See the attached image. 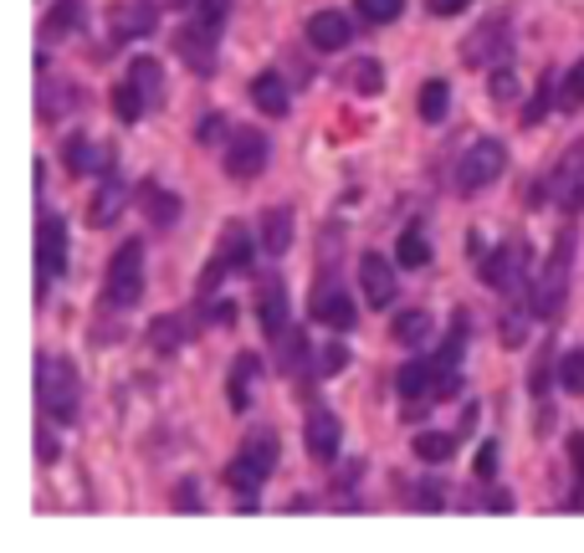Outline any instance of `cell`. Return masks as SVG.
<instances>
[{"label": "cell", "instance_id": "obj_1", "mask_svg": "<svg viewBox=\"0 0 584 553\" xmlns=\"http://www.w3.org/2000/svg\"><path fill=\"white\" fill-rule=\"evenodd\" d=\"M574 252H580V236H574V225H564L543 256V272L539 283H533V318L543 323H554L564 313V302H570V272H574Z\"/></svg>", "mask_w": 584, "mask_h": 553}, {"label": "cell", "instance_id": "obj_2", "mask_svg": "<svg viewBox=\"0 0 584 553\" xmlns=\"http://www.w3.org/2000/svg\"><path fill=\"white\" fill-rule=\"evenodd\" d=\"M36 400H42V416L52 420V425H73L77 400H82V385H77L73 360H62V354L36 360Z\"/></svg>", "mask_w": 584, "mask_h": 553}, {"label": "cell", "instance_id": "obj_3", "mask_svg": "<svg viewBox=\"0 0 584 553\" xmlns=\"http://www.w3.org/2000/svg\"><path fill=\"white\" fill-rule=\"evenodd\" d=\"M144 298V241H123L113 262H108V277H103V308L108 313H129L139 308Z\"/></svg>", "mask_w": 584, "mask_h": 553}, {"label": "cell", "instance_id": "obj_4", "mask_svg": "<svg viewBox=\"0 0 584 553\" xmlns=\"http://www.w3.org/2000/svg\"><path fill=\"white\" fill-rule=\"evenodd\" d=\"M272 472H277V435L262 431V435H252V441H246L236 456H231V466H225V482H231L241 497H252V493H262V487H267Z\"/></svg>", "mask_w": 584, "mask_h": 553}, {"label": "cell", "instance_id": "obj_5", "mask_svg": "<svg viewBox=\"0 0 584 553\" xmlns=\"http://www.w3.org/2000/svg\"><path fill=\"white\" fill-rule=\"evenodd\" d=\"M528 246L524 241H503L487 262H482V283L497 287V292H508L513 302H533V287H528Z\"/></svg>", "mask_w": 584, "mask_h": 553}, {"label": "cell", "instance_id": "obj_6", "mask_svg": "<svg viewBox=\"0 0 584 553\" xmlns=\"http://www.w3.org/2000/svg\"><path fill=\"white\" fill-rule=\"evenodd\" d=\"M503 169H508L503 139H477V144L462 154V165H456V195H482Z\"/></svg>", "mask_w": 584, "mask_h": 553}, {"label": "cell", "instance_id": "obj_7", "mask_svg": "<svg viewBox=\"0 0 584 553\" xmlns=\"http://www.w3.org/2000/svg\"><path fill=\"white\" fill-rule=\"evenodd\" d=\"M62 272H67V221L46 210L42 225H36V298L52 292Z\"/></svg>", "mask_w": 584, "mask_h": 553}, {"label": "cell", "instance_id": "obj_8", "mask_svg": "<svg viewBox=\"0 0 584 553\" xmlns=\"http://www.w3.org/2000/svg\"><path fill=\"white\" fill-rule=\"evenodd\" d=\"M267 159H272V139L262 134V129H236V134H231V144H225V175H231V180H256V175H262V169H267Z\"/></svg>", "mask_w": 584, "mask_h": 553}, {"label": "cell", "instance_id": "obj_9", "mask_svg": "<svg viewBox=\"0 0 584 553\" xmlns=\"http://www.w3.org/2000/svg\"><path fill=\"white\" fill-rule=\"evenodd\" d=\"M549 195H554L559 210H584V144H574L564 159L554 165V175H549Z\"/></svg>", "mask_w": 584, "mask_h": 553}, {"label": "cell", "instance_id": "obj_10", "mask_svg": "<svg viewBox=\"0 0 584 553\" xmlns=\"http://www.w3.org/2000/svg\"><path fill=\"white\" fill-rule=\"evenodd\" d=\"M462 57H466V67H493V62L503 67V62H508V21H503V15L482 21V26L466 36Z\"/></svg>", "mask_w": 584, "mask_h": 553}, {"label": "cell", "instance_id": "obj_11", "mask_svg": "<svg viewBox=\"0 0 584 553\" xmlns=\"http://www.w3.org/2000/svg\"><path fill=\"white\" fill-rule=\"evenodd\" d=\"M360 292L370 308H389L395 302V292H400V283H395V262L379 252L360 256Z\"/></svg>", "mask_w": 584, "mask_h": 553}, {"label": "cell", "instance_id": "obj_12", "mask_svg": "<svg viewBox=\"0 0 584 553\" xmlns=\"http://www.w3.org/2000/svg\"><path fill=\"white\" fill-rule=\"evenodd\" d=\"M175 57H185L190 73H216V26H200V21L180 26L175 31Z\"/></svg>", "mask_w": 584, "mask_h": 553}, {"label": "cell", "instance_id": "obj_13", "mask_svg": "<svg viewBox=\"0 0 584 553\" xmlns=\"http://www.w3.org/2000/svg\"><path fill=\"white\" fill-rule=\"evenodd\" d=\"M123 200H129V185H123L119 169H103L98 175V195H92V206H88V225H113L123 215Z\"/></svg>", "mask_w": 584, "mask_h": 553}, {"label": "cell", "instance_id": "obj_14", "mask_svg": "<svg viewBox=\"0 0 584 553\" xmlns=\"http://www.w3.org/2000/svg\"><path fill=\"white\" fill-rule=\"evenodd\" d=\"M313 318L333 333H349L354 323H360V308H354V298H349L344 287H318L313 292Z\"/></svg>", "mask_w": 584, "mask_h": 553}, {"label": "cell", "instance_id": "obj_15", "mask_svg": "<svg viewBox=\"0 0 584 553\" xmlns=\"http://www.w3.org/2000/svg\"><path fill=\"white\" fill-rule=\"evenodd\" d=\"M354 42V21L344 11H313L308 15V46L318 52H344Z\"/></svg>", "mask_w": 584, "mask_h": 553}, {"label": "cell", "instance_id": "obj_16", "mask_svg": "<svg viewBox=\"0 0 584 553\" xmlns=\"http://www.w3.org/2000/svg\"><path fill=\"white\" fill-rule=\"evenodd\" d=\"M441 379H447V369L436 360H410L400 374H395V389H400V400H436Z\"/></svg>", "mask_w": 584, "mask_h": 553}, {"label": "cell", "instance_id": "obj_17", "mask_svg": "<svg viewBox=\"0 0 584 553\" xmlns=\"http://www.w3.org/2000/svg\"><path fill=\"white\" fill-rule=\"evenodd\" d=\"M302 441H308V456H313V462H333V456H339V441H344V425H339L333 410H313L308 425H302Z\"/></svg>", "mask_w": 584, "mask_h": 553}, {"label": "cell", "instance_id": "obj_18", "mask_svg": "<svg viewBox=\"0 0 584 553\" xmlns=\"http://www.w3.org/2000/svg\"><path fill=\"white\" fill-rule=\"evenodd\" d=\"M252 256H256V241H252V231H246V221H231L221 231L216 262L225 267V277H236V272H252Z\"/></svg>", "mask_w": 584, "mask_h": 553}, {"label": "cell", "instance_id": "obj_19", "mask_svg": "<svg viewBox=\"0 0 584 553\" xmlns=\"http://www.w3.org/2000/svg\"><path fill=\"white\" fill-rule=\"evenodd\" d=\"M256 318H262V333L267 339H283L287 333V287L283 277H262V298H256Z\"/></svg>", "mask_w": 584, "mask_h": 553}, {"label": "cell", "instance_id": "obj_20", "mask_svg": "<svg viewBox=\"0 0 584 553\" xmlns=\"http://www.w3.org/2000/svg\"><path fill=\"white\" fill-rule=\"evenodd\" d=\"M62 159H67V169H73L77 180H82V175H103V169H113V154L98 150L88 134H73V139H67Z\"/></svg>", "mask_w": 584, "mask_h": 553}, {"label": "cell", "instance_id": "obj_21", "mask_svg": "<svg viewBox=\"0 0 584 553\" xmlns=\"http://www.w3.org/2000/svg\"><path fill=\"white\" fill-rule=\"evenodd\" d=\"M252 103L262 108L267 119H287V108H293L287 77H283V73H256V77H252Z\"/></svg>", "mask_w": 584, "mask_h": 553}, {"label": "cell", "instance_id": "obj_22", "mask_svg": "<svg viewBox=\"0 0 584 553\" xmlns=\"http://www.w3.org/2000/svg\"><path fill=\"white\" fill-rule=\"evenodd\" d=\"M159 26V11H154L150 0H134V5H119L113 11V42H139V36H150Z\"/></svg>", "mask_w": 584, "mask_h": 553}, {"label": "cell", "instance_id": "obj_23", "mask_svg": "<svg viewBox=\"0 0 584 553\" xmlns=\"http://www.w3.org/2000/svg\"><path fill=\"white\" fill-rule=\"evenodd\" d=\"M129 82L139 88V98H144V108H165V67L154 57H134L129 62Z\"/></svg>", "mask_w": 584, "mask_h": 553}, {"label": "cell", "instance_id": "obj_24", "mask_svg": "<svg viewBox=\"0 0 584 553\" xmlns=\"http://www.w3.org/2000/svg\"><path fill=\"white\" fill-rule=\"evenodd\" d=\"M256 374H262L256 354H236V360H231V379H225V400H231V410H236V416H246V405H252V385H256Z\"/></svg>", "mask_w": 584, "mask_h": 553}, {"label": "cell", "instance_id": "obj_25", "mask_svg": "<svg viewBox=\"0 0 584 553\" xmlns=\"http://www.w3.org/2000/svg\"><path fill=\"white\" fill-rule=\"evenodd\" d=\"M139 206H144V215H150L154 225H175V221H180V195H169L159 180L139 185Z\"/></svg>", "mask_w": 584, "mask_h": 553}, {"label": "cell", "instance_id": "obj_26", "mask_svg": "<svg viewBox=\"0 0 584 553\" xmlns=\"http://www.w3.org/2000/svg\"><path fill=\"white\" fill-rule=\"evenodd\" d=\"M287 246H293V210H287V206L262 210V252L287 256Z\"/></svg>", "mask_w": 584, "mask_h": 553}, {"label": "cell", "instance_id": "obj_27", "mask_svg": "<svg viewBox=\"0 0 584 553\" xmlns=\"http://www.w3.org/2000/svg\"><path fill=\"white\" fill-rule=\"evenodd\" d=\"M185 339H190V318L185 313H165L150 323V349L154 354H175V349H185Z\"/></svg>", "mask_w": 584, "mask_h": 553}, {"label": "cell", "instance_id": "obj_28", "mask_svg": "<svg viewBox=\"0 0 584 553\" xmlns=\"http://www.w3.org/2000/svg\"><path fill=\"white\" fill-rule=\"evenodd\" d=\"M82 11H88V0H57V5L46 11L42 36H46V42H62V36H73V31L82 26Z\"/></svg>", "mask_w": 584, "mask_h": 553}, {"label": "cell", "instance_id": "obj_29", "mask_svg": "<svg viewBox=\"0 0 584 553\" xmlns=\"http://www.w3.org/2000/svg\"><path fill=\"white\" fill-rule=\"evenodd\" d=\"M395 262H400V267H431V241H426L420 225L400 231V241H395Z\"/></svg>", "mask_w": 584, "mask_h": 553}, {"label": "cell", "instance_id": "obj_30", "mask_svg": "<svg viewBox=\"0 0 584 553\" xmlns=\"http://www.w3.org/2000/svg\"><path fill=\"white\" fill-rule=\"evenodd\" d=\"M451 108V88L441 82V77H431V82H420V119L426 123H441Z\"/></svg>", "mask_w": 584, "mask_h": 553}, {"label": "cell", "instance_id": "obj_31", "mask_svg": "<svg viewBox=\"0 0 584 553\" xmlns=\"http://www.w3.org/2000/svg\"><path fill=\"white\" fill-rule=\"evenodd\" d=\"M144 113H150V108H144V98H139V88H134V82H129V77H123L119 88H113V119H119V123H139V119H144Z\"/></svg>", "mask_w": 584, "mask_h": 553}, {"label": "cell", "instance_id": "obj_32", "mask_svg": "<svg viewBox=\"0 0 584 553\" xmlns=\"http://www.w3.org/2000/svg\"><path fill=\"white\" fill-rule=\"evenodd\" d=\"M451 451H456V435H447V431H420L416 435V456L420 462H451Z\"/></svg>", "mask_w": 584, "mask_h": 553}, {"label": "cell", "instance_id": "obj_33", "mask_svg": "<svg viewBox=\"0 0 584 553\" xmlns=\"http://www.w3.org/2000/svg\"><path fill=\"white\" fill-rule=\"evenodd\" d=\"M389 333H395V344H420V339L431 333V313L410 308V313H400L395 323H389Z\"/></svg>", "mask_w": 584, "mask_h": 553}, {"label": "cell", "instance_id": "obj_34", "mask_svg": "<svg viewBox=\"0 0 584 553\" xmlns=\"http://www.w3.org/2000/svg\"><path fill=\"white\" fill-rule=\"evenodd\" d=\"M564 395H584V344L570 349L564 360H559V379H554Z\"/></svg>", "mask_w": 584, "mask_h": 553}, {"label": "cell", "instance_id": "obj_35", "mask_svg": "<svg viewBox=\"0 0 584 553\" xmlns=\"http://www.w3.org/2000/svg\"><path fill=\"white\" fill-rule=\"evenodd\" d=\"M570 508H584V435H570Z\"/></svg>", "mask_w": 584, "mask_h": 553}, {"label": "cell", "instance_id": "obj_36", "mask_svg": "<svg viewBox=\"0 0 584 553\" xmlns=\"http://www.w3.org/2000/svg\"><path fill=\"white\" fill-rule=\"evenodd\" d=\"M277 360H283V369L302 374V364H308V339H302L298 329H287L283 339H277Z\"/></svg>", "mask_w": 584, "mask_h": 553}, {"label": "cell", "instance_id": "obj_37", "mask_svg": "<svg viewBox=\"0 0 584 553\" xmlns=\"http://www.w3.org/2000/svg\"><path fill=\"white\" fill-rule=\"evenodd\" d=\"M559 108H564V113L584 108V57L574 62L570 73H564V82H559Z\"/></svg>", "mask_w": 584, "mask_h": 553}, {"label": "cell", "instance_id": "obj_38", "mask_svg": "<svg viewBox=\"0 0 584 553\" xmlns=\"http://www.w3.org/2000/svg\"><path fill=\"white\" fill-rule=\"evenodd\" d=\"M190 15L200 26H225V15H231V0H190Z\"/></svg>", "mask_w": 584, "mask_h": 553}, {"label": "cell", "instance_id": "obj_39", "mask_svg": "<svg viewBox=\"0 0 584 553\" xmlns=\"http://www.w3.org/2000/svg\"><path fill=\"white\" fill-rule=\"evenodd\" d=\"M46 98H52V103H42V119H62V113L77 103L73 82H46Z\"/></svg>", "mask_w": 584, "mask_h": 553}, {"label": "cell", "instance_id": "obj_40", "mask_svg": "<svg viewBox=\"0 0 584 553\" xmlns=\"http://www.w3.org/2000/svg\"><path fill=\"white\" fill-rule=\"evenodd\" d=\"M549 374H554V349L539 344V360L528 369V389H533V395H549Z\"/></svg>", "mask_w": 584, "mask_h": 553}, {"label": "cell", "instance_id": "obj_41", "mask_svg": "<svg viewBox=\"0 0 584 553\" xmlns=\"http://www.w3.org/2000/svg\"><path fill=\"white\" fill-rule=\"evenodd\" d=\"M549 98H554V77L543 73V77H539V88H533V103L524 108V123H528V129H533V123L549 113Z\"/></svg>", "mask_w": 584, "mask_h": 553}, {"label": "cell", "instance_id": "obj_42", "mask_svg": "<svg viewBox=\"0 0 584 553\" xmlns=\"http://www.w3.org/2000/svg\"><path fill=\"white\" fill-rule=\"evenodd\" d=\"M225 119L221 113H206V119L195 123V144H200V150H210V144H225Z\"/></svg>", "mask_w": 584, "mask_h": 553}, {"label": "cell", "instance_id": "obj_43", "mask_svg": "<svg viewBox=\"0 0 584 553\" xmlns=\"http://www.w3.org/2000/svg\"><path fill=\"white\" fill-rule=\"evenodd\" d=\"M487 88H493L497 103H513V98H518V77L508 73V62H503V67H497L493 77H487Z\"/></svg>", "mask_w": 584, "mask_h": 553}, {"label": "cell", "instance_id": "obj_44", "mask_svg": "<svg viewBox=\"0 0 584 553\" xmlns=\"http://www.w3.org/2000/svg\"><path fill=\"white\" fill-rule=\"evenodd\" d=\"M360 5V15H370V21H395V15L405 11V0H354Z\"/></svg>", "mask_w": 584, "mask_h": 553}, {"label": "cell", "instance_id": "obj_45", "mask_svg": "<svg viewBox=\"0 0 584 553\" xmlns=\"http://www.w3.org/2000/svg\"><path fill=\"white\" fill-rule=\"evenodd\" d=\"M344 364H349V349L344 344H323V349H318V364H313V369L318 374H339Z\"/></svg>", "mask_w": 584, "mask_h": 553}, {"label": "cell", "instance_id": "obj_46", "mask_svg": "<svg viewBox=\"0 0 584 553\" xmlns=\"http://www.w3.org/2000/svg\"><path fill=\"white\" fill-rule=\"evenodd\" d=\"M477 477L482 482L497 477V441H482V451H477Z\"/></svg>", "mask_w": 584, "mask_h": 553}, {"label": "cell", "instance_id": "obj_47", "mask_svg": "<svg viewBox=\"0 0 584 553\" xmlns=\"http://www.w3.org/2000/svg\"><path fill=\"white\" fill-rule=\"evenodd\" d=\"M354 82H360L364 92H375L379 82H385V77H379V67H375V62H360V67H354Z\"/></svg>", "mask_w": 584, "mask_h": 553}, {"label": "cell", "instance_id": "obj_48", "mask_svg": "<svg viewBox=\"0 0 584 553\" xmlns=\"http://www.w3.org/2000/svg\"><path fill=\"white\" fill-rule=\"evenodd\" d=\"M466 5H472V0H426V11L441 15V21H447V15H462Z\"/></svg>", "mask_w": 584, "mask_h": 553}, {"label": "cell", "instance_id": "obj_49", "mask_svg": "<svg viewBox=\"0 0 584 553\" xmlns=\"http://www.w3.org/2000/svg\"><path fill=\"white\" fill-rule=\"evenodd\" d=\"M175 502H180V512H200V493H195V482H180V487H175Z\"/></svg>", "mask_w": 584, "mask_h": 553}, {"label": "cell", "instance_id": "obj_50", "mask_svg": "<svg viewBox=\"0 0 584 553\" xmlns=\"http://www.w3.org/2000/svg\"><path fill=\"white\" fill-rule=\"evenodd\" d=\"M416 497L426 502V512H441V487H436V482H420Z\"/></svg>", "mask_w": 584, "mask_h": 553}, {"label": "cell", "instance_id": "obj_51", "mask_svg": "<svg viewBox=\"0 0 584 553\" xmlns=\"http://www.w3.org/2000/svg\"><path fill=\"white\" fill-rule=\"evenodd\" d=\"M36 456H42V462H57V435L52 431H36Z\"/></svg>", "mask_w": 584, "mask_h": 553}]
</instances>
